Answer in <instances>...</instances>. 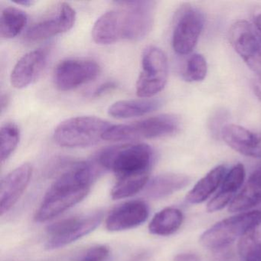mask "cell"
I'll use <instances>...</instances> for the list:
<instances>
[{"label": "cell", "mask_w": 261, "mask_h": 261, "mask_svg": "<svg viewBox=\"0 0 261 261\" xmlns=\"http://www.w3.org/2000/svg\"><path fill=\"white\" fill-rule=\"evenodd\" d=\"M96 172L89 162L71 165L47 191L35 215L36 221H49L79 204L89 193Z\"/></svg>", "instance_id": "cell-1"}, {"label": "cell", "mask_w": 261, "mask_h": 261, "mask_svg": "<svg viewBox=\"0 0 261 261\" xmlns=\"http://www.w3.org/2000/svg\"><path fill=\"white\" fill-rule=\"evenodd\" d=\"M154 152L144 143L106 148L99 152L96 162L100 167L112 171L117 179L149 175Z\"/></svg>", "instance_id": "cell-2"}, {"label": "cell", "mask_w": 261, "mask_h": 261, "mask_svg": "<svg viewBox=\"0 0 261 261\" xmlns=\"http://www.w3.org/2000/svg\"><path fill=\"white\" fill-rule=\"evenodd\" d=\"M111 126L109 122L94 116L71 117L56 126L53 137L62 147H89L103 140Z\"/></svg>", "instance_id": "cell-3"}, {"label": "cell", "mask_w": 261, "mask_h": 261, "mask_svg": "<svg viewBox=\"0 0 261 261\" xmlns=\"http://www.w3.org/2000/svg\"><path fill=\"white\" fill-rule=\"evenodd\" d=\"M181 119L173 114H160L128 124L112 125L103 136L108 141H130L175 135L181 129Z\"/></svg>", "instance_id": "cell-4"}, {"label": "cell", "mask_w": 261, "mask_h": 261, "mask_svg": "<svg viewBox=\"0 0 261 261\" xmlns=\"http://www.w3.org/2000/svg\"><path fill=\"white\" fill-rule=\"evenodd\" d=\"M260 224V211L241 212L225 218L207 229L201 235L200 243L209 250H219Z\"/></svg>", "instance_id": "cell-5"}, {"label": "cell", "mask_w": 261, "mask_h": 261, "mask_svg": "<svg viewBox=\"0 0 261 261\" xmlns=\"http://www.w3.org/2000/svg\"><path fill=\"white\" fill-rule=\"evenodd\" d=\"M169 75L167 57L163 50L149 46L142 56V70L136 84L140 98H152L164 89Z\"/></svg>", "instance_id": "cell-6"}, {"label": "cell", "mask_w": 261, "mask_h": 261, "mask_svg": "<svg viewBox=\"0 0 261 261\" xmlns=\"http://www.w3.org/2000/svg\"><path fill=\"white\" fill-rule=\"evenodd\" d=\"M102 212L70 217L53 223L47 228L45 248L55 250L77 241L92 232L101 222Z\"/></svg>", "instance_id": "cell-7"}, {"label": "cell", "mask_w": 261, "mask_h": 261, "mask_svg": "<svg viewBox=\"0 0 261 261\" xmlns=\"http://www.w3.org/2000/svg\"><path fill=\"white\" fill-rule=\"evenodd\" d=\"M116 4L120 7L122 39L137 42L144 39L153 25L155 2L140 0Z\"/></svg>", "instance_id": "cell-8"}, {"label": "cell", "mask_w": 261, "mask_h": 261, "mask_svg": "<svg viewBox=\"0 0 261 261\" xmlns=\"http://www.w3.org/2000/svg\"><path fill=\"white\" fill-rule=\"evenodd\" d=\"M229 40L246 65L261 77V33L246 20H238L230 27Z\"/></svg>", "instance_id": "cell-9"}, {"label": "cell", "mask_w": 261, "mask_h": 261, "mask_svg": "<svg viewBox=\"0 0 261 261\" xmlns=\"http://www.w3.org/2000/svg\"><path fill=\"white\" fill-rule=\"evenodd\" d=\"M204 24V15L198 9L189 6L181 9L172 33L174 51L180 56L192 53L198 43Z\"/></svg>", "instance_id": "cell-10"}, {"label": "cell", "mask_w": 261, "mask_h": 261, "mask_svg": "<svg viewBox=\"0 0 261 261\" xmlns=\"http://www.w3.org/2000/svg\"><path fill=\"white\" fill-rule=\"evenodd\" d=\"M75 21L74 9L66 3H60L46 16L30 27L25 39L30 42H40L63 34L73 28Z\"/></svg>", "instance_id": "cell-11"}, {"label": "cell", "mask_w": 261, "mask_h": 261, "mask_svg": "<svg viewBox=\"0 0 261 261\" xmlns=\"http://www.w3.org/2000/svg\"><path fill=\"white\" fill-rule=\"evenodd\" d=\"M99 73L100 66L94 61L65 59L59 63L55 69V85L59 91H71L92 82Z\"/></svg>", "instance_id": "cell-12"}, {"label": "cell", "mask_w": 261, "mask_h": 261, "mask_svg": "<svg viewBox=\"0 0 261 261\" xmlns=\"http://www.w3.org/2000/svg\"><path fill=\"white\" fill-rule=\"evenodd\" d=\"M149 216V207L141 200L126 201L116 207L107 217L106 227L111 231H121L138 227Z\"/></svg>", "instance_id": "cell-13"}, {"label": "cell", "mask_w": 261, "mask_h": 261, "mask_svg": "<svg viewBox=\"0 0 261 261\" xmlns=\"http://www.w3.org/2000/svg\"><path fill=\"white\" fill-rule=\"evenodd\" d=\"M33 174V167L24 163L4 177L0 186V212L4 215L16 204L27 189Z\"/></svg>", "instance_id": "cell-14"}, {"label": "cell", "mask_w": 261, "mask_h": 261, "mask_svg": "<svg viewBox=\"0 0 261 261\" xmlns=\"http://www.w3.org/2000/svg\"><path fill=\"white\" fill-rule=\"evenodd\" d=\"M47 59L48 55L42 49L34 50L24 55L12 71L11 85L17 89H23L33 85L43 72Z\"/></svg>", "instance_id": "cell-15"}, {"label": "cell", "mask_w": 261, "mask_h": 261, "mask_svg": "<svg viewBox=\"0 0 261 261\" xmlns=\"http://www.w3.org/2000/svg\"><path fill=\"white\" fill-rule=\"evenodd\" d=\"M221 137L229 147L241 155L261 158V133L239 125L227 124L221 130Z\"/></svg>", "instance_id": "cell-16"}, {"label": "cell", "mask_w": 261, "mask_h": 261, "mask_svg": "<svg viewBox=\"0 0 261 261\" xmlns=\"http://www.w3.org/2000/svg\"><path fill=\"white\" fill-rule=\"evenodd\" d=\"M245 176V169L242 164L238 163L233 166L224 176L218 193L207 203V212H218L229 205L242 186Z\"/></svg>", "instance_id": "cell-17"}, {"label": "cell", "mask_w": 261, "mask_h": 261, "mask_svg": "<svg viewBox=\"0 0 261 261\" xmlns=\"http://www.w3.org/2000/svg\"><path fill=\"white\" fill-rule=\"evenodd\" d=\"M261 202V163L250 174L242 190L228 205L232 213L248 212Z\"/></svg>", "instance_id": "cell-18"}, {"label": "cell", "mask_w": 261, "mask_h": 261, "mask_svg": "<svg viewBox=\"0 0 261 261\" xmlns=\"http://www.w3.org/2000/svg\"><path fill=\"white\" fill-rule=\"evenodd\" d=\"M93 40L98 45H111L122 39L121 16L119 10L106 12L92 29Z\"/></svg>", "instance_id": "cell-19"}, {"label": "cell", "mask_w": 261, "mask_h": 261, "mask_svg": "<svg viewBox=\"0 0 261 261\" xmlns=\"http://www.w3.org/2000/svg\"><path fill=\"white\" fill-rule=\"evenodd\" d=\"M190 181V177L183 174H161L149 181L144 193L148 198L160 199L184 189Z\"/></svg>", "instance_id": "cell-20"}, {"label": "cell", "mask_w": 261, "mask_h": 261, "mask_svg": "<svg viewBox=\"0 0 261 261\" xmlns=\"http://www.w3.org/2000/svg\"><path fill=\"white\" fill-rule=\"evenodd\" d=\"M161 105L160 100L153 98L119 100L110 106L108 114L114 118H134L155 111Z\"/></svg>", "instance_id": "cell-21"}, {"label": "cell", "mask_w": 261, "mask_h": 261, "mask_svg": "<svg viewBox=\"0 0 261 261\" xmlns=\"http://www.w3.org/2000/svg\"><path fill=\"white\" fill-rule=\"evenodd\" d=\"M227 172V168L223 165L214 168L192 188L186 201L194 204L204 202L221 186Z\"/></svg>", "instance_id": "cell-22"}, {"label": "cell", "mask_w": 261, "mask_h": 261, "mask_svg": "<svg viewBox=\"0 0 261 261\" xmlns=\"http://www.w3.org/2000/svg\"><path fill=\"white\" fill-rule=\"evenodd\" d=\"M184 220L181 211L175 207H166L155 214L151 220L149 230L152 234L169 236L181 227Z\"/></svg>", "instance_id": "cell-23"}, {"label": "cell", "mask_w": 261, "mask_h": 261, "mask_svg": "<svg viewBox=\"0 0 261 261\" xmlns=\"http://www.w3.org/2000/svg\"><path fill=\"white\" fill-rule=\"evenodd\" d=\"M28 22V16L22 10L15 7H7L1 13L0 36L3 39L16 37L23 30Z\"/></svg>", "instance_id": "cell-24"}, {"label": "cell", "mask_w": 261, "mask_h": 261, "mask_svg": "<svg viewBox=\"0 0 261 261\" xmlns=\"http://www.w3.org/2000/svg\"><path fill=\"white\" fill-rule=\"evenodd\" d=\"M238 248L241 261H261V224L240 238Z\"/></svg>", "instance_id": "cell-25"}, {"label": "cell", "mask_w": 261, "mask_h": 261, "mask_svg": "<svg viewBox=\"0 0 261 261\" xmlns=\"http://www.w3.org/2000/svg\"><path fill=\"white\" fill-rule=\"evenodd\" d=\"M149 175L117 179L111 190V198L114 200L129 198L145 189L149 181Z\"/></svg>", "instance_id": "cell-26"}, {"label": "cell", "mask_w": 261, "mask_h": 261, "mask_svg": "<svg viewBox=\"0 0 261 261\" xmlns=\"http://www.w3.org/2000/svg\"><path fill=\"white\" fill-rule=\"evenodd\" d=\"M0 137V158L2 163H4L10 158L17 147L20 139V131L15 123H7L1 128Z\"/></svg>", "instance_id": "cell-27"}, {"label": "cell", "mask_w": 261, "mask_h": 261, "mask_svg": "<svg viewBox=\"0 0 261 261\" xmlns=\"http://www.w3.org/2000/svg\"><path fill=\"white\" fill-rule=\"evenodd\" d=\"M207 73V64L201 54L192 55L188 59L183 70V79L188 82H202Z\"/></svg>", "instance_id": "cell-28"}, {"label": "cell", "mask_w": 261, "mask_h": 261, "mask_svg": "<svg viewBox=\"0 0 261 261\" xmlns=\"http://www.w3.org/2000/svg\"><path fill=\"white\" fill-rule=\"evenodd\" d=\"M111 251L106 245L90 247L77 258V261H111Z\"/></svg>", "instance_id": "cell-29"}, {"label": "cell", "mask_w": 261, "mask_h": 261, "mask_svg": "<svg viewBox=\"0 0 261 261\" xmlns=\"http://www.w3.org/2000/svg\"><path fill=\"white\" fill-rule=\"evenodd\" d=\"M117 88V84L114 82H107L105 83L99 85L94 91L91 96L94 97H98L103 96V94H108L111 91H114Z\"/></svg>", "instance_id": "cell-30"}, {"label": "cell", "mask_w": 261, "mask_h": 261, "mask_svg": "<svg viewBox=\"0 0 261 261\" xmlns=\"http://www.w3.org/2000/svg\"><path fill=\"white\" fill-rule=\"evenodd\" d=\"M174 261H200V258L195 253H181L175 256Z\"/></svg>", "instance_id": "cell-31"}, {"label": "cell", "mask_w": 261, "mask_h": 261, "mask_svg": "<svg viewBox=\"0 0 261 261\" xmlns=\"http://www.w3.org/2000/svg\"><path fill=\"white\" fill-rule=\"evenodd\" d=\"M252 87L255 95L261 101V77H256V79L253 80Z\"/></svg>", "instance_id": "cell-32"}, {"label": "cell", "mask_w": 261, "mask_h": 261, "mask_svg": "<svg viewBox=\"0 0 261 261\" xmlns=\"http://www.w3.org/2000/svg\"><path fill=\"white\" fill-rule=\"evenodd\" d=\"M13 3L17 5L23 6V7H31L35 4V2L33 0H19V1H13Z\"/></svg>", "instance_id": "cell-33"}, {"label": "cell", "mask_w": 261, "mask_h": 261, "mask_svg": "<svg viewBox=\"0 0 261 261\" xmlns=\"http://www.w3.org/2000/svg\"><path fill=\"white\" fill-rule=\"evenodd\" d=\"M255 27L257 29L258 31L261 33V13H259L255 18Z\"/></svg>", "instance_id": "cell-34"}, {"label": "cell", "mask_w": 261, "mask_h": 261, "mask_svg": "<svg viewBox=\"0 0 261 261\" xmlns=\"http://www.w3.org/2000/svg\"><path fill=\"white\" fill-rule=\"evenodd\" d=\"M9 103V98L7 95H3L2 99H1V110L3 111H4V109H5V107L7 106Z\"/></svg>", "instance_id": "cell-35"}]
</instances>
